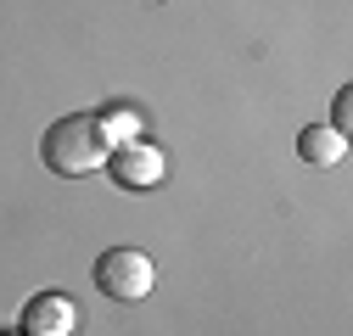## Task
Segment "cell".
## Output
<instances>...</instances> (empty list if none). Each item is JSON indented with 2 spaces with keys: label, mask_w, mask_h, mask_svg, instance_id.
Wrapping results in <instances>:
<instances>
[{
  "label": "cell",
  "mask_w": 353,
  "mask_h": 336,
  "mask_svg": "<svg viewBox=\"0 0 353 336\" xmlns=\"http://www.w3.org/2000/svg\"><path fill=\"white\" fill-rule=\"evenodd\" d=\"M0 336H23V330H0Z\"/></svg>",
  "instance_id": "cell-8"
},
{
  "label": "cell",
  "mask_w": 353,
  "mask_h": 336,
  "mask_svg": "<svg viewBox=\"0 0 353 336\" xmlns=\"http://www.w3.org/2000/svg\"><path fill=\"white\" fill-rule=\"evenodd\" d=\"M39 151H46V162L57 168V174L84 180V174H96V168L107 162L112 140H107V129H101V112H68V118H57L51 129H46Z\"/></svg>",
  "instance_id": "cell-1"
},
{
  "label": "cell",
  "mask_w": 353,
  "mask_h": 336,
  "mask_svg": "<svg viewBox=\"0 0 353 336\" xmlns=\"http://www.w3.org/2000/svg\"><path fill=\"white\" fill-rule=\"evenodd\" d=\"M347 118H353V90H342L336 107H331V129H336V135H347Z\"/></svg>",
  "instance_id": "cell-7"
},
{
  "label": "cell",
  "mask_w": 353,
  "mask_h": 336,
  "mask_svg": "<svg viewBox=\"0 0 353 336\" xmlns=\"http://www.w3.org/2000/svg\"><path fill=\"white\" fill-rule=\"evenodd\" d=\"M152 280H157V269L141 246H112L96 258V291L107 303H141L152 291Z\"/></svg>",
  "instance_id": "cell-2"
},
{
  "label": "cell",
  "mask_w": 353,
  "mask_h": 336,
  "mask_svg": "<svg viewBox=\"0 0 353 336\" xmlns=\"http://www.w3.org/2000/svg\"><path fill=\"white\" fill-rule=\"evenodd\" d=\"M107 174L123 185V191H152V185H163V174H168V162H163V151L157 146H146V140H123L118 151H107Z\"/></svg>",
  "instance_id": "cell-3"
},
{
  "label": "cell",
  "mask_w": 353,
  "mask_h": 336,
  "mask_svg": "<svg viewBox=\"0 0 353 336\" xmlns=\"http://www.w3.org/2000/svg\"><path fill=\"white\" fill-rule=\"evenodd\" d=\"M101 129H107V140H141V118L129 112V107H112V112H101Z\"/></svg>",
  "instance_id": "cell-6"
},
{
  "label": "cell",
  "mask_w": 353,
  "mask_h": 336,
  "mask_svg": "<svg viewBox=\"0 0 353 336\" xmlns=\"http://www.w3.org/2000/svg\"><path fill=\"white\" fill-rule=\"evenodd\" d=\"M297 157L308 168H336L347 157V135H336L331 123H308V129L297 135Z\"/></svg>",
  "instance_id": "cell-5"
},
{
  "label": "cell",
  "mask_w": 353,
  "mask_h": 336,
  "mask_svg": "<svg viewBox=\"0 0 353 336\" xmlns=\"http://www.w3.org/2000/svg\"><path fill=\"white\" fill-rule=\"evenodd\" d=\"M79 314L62 291H39L34 303H23V336H73Z\"/></svg>",
  "instance_id": "cell-4"
}]
</instances>
